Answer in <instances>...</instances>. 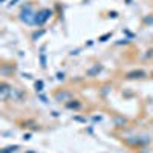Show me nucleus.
<instances>
[{"label":"nucleus","instance_id":"nucleus-4","mask_svg":"<svg viewBox=\"0 0 153 153\" xmlns=\"http://www.w3.org/2000/svg\"><path fill=\"white\" fill-rule=\"evenodd\" d=\"M143 76H146L144 71H133L130 74H127V78H143Z\"/></svg>","mask_w":153,"mask_h":153},{"label":"nucleus","instance_id":"nucleus-8","mask_svg":"<svg viewBox=\"0 0 153 153\" xmlns=\"http://www.w3.org/2000/svg\"><path fill=\"white\" fill-rule=\"evenodd\" d=\"M112 37V32H107V34H104L103 37H100V42H106L107 38H110Z\"/></svg>","mask_w":153,"mask_h":153},{"label":"nucleus","instance_id":"nucleus-1","mask_svg":"<svg viewBox=\"0 0 153 153\" xmlns=\"http://www.w3.org/2000/svg\"><path fill=\"white\" fill-rule=\"evenodd\" d=\"M35 14L37 12L34 11L32 5L28 3V5H25L22 8V11H20V20L25 22L26 25H34L35 23Z\"/></svg>","mask_w":153,"mask_h":153},{"label":"nucleus","instance_id":"nucleus-2","mask_svg":"<svg viewBox=\"0 0 153 153\" xmlns=\"http://www.w3.org/2000/svg\"><path fill=\"white\" fill-rule=\"evenodd\" d=\"M51 16H52V11H51V9H48V8L40 9V11L35 14V23H34V25H37V26H42V25H45V23L49 20Z\"/></svg>","mask_w":153,"mask_h":153},{"label":"nucleus","instance_id":"nucleus-10","mask_svg":"<svg viewBox=\"0 0 153 153\" xmlns=\"http://www.w3.org/2000/svg\"><path fill=\"white\" fill-rule=\"evenodd\" d=\"M68 107H71V109H72V107H75V109H76V107H80V103H69V104H68Z\"/></svg>","mask_w":153,"mask_h":153},{"label":"nucleus","instance_id":"nucleus-11","mask_svg":"<svg viewBox=\"0 0 153 153\" xmlns=\"http://www.w3.org/2000/svg\"><path fill=\"white\" fill-rule=\"evenodd\" d=\"M43 34H45V31H40L38 34H34V37H32V38H34V40H37V38H38V37H42Z\"/></svg>","mask_w":153,"mask_h":153},{"label":"nucleus","instance_id":"nucleus-5","mask_svg":"<svg viewBox=\"0 0 153 153\" xmlns=\"http://www.w3.org/2000/svg\"><path fill=\"white\" fill-rule=\"evenodd\" d=\"M8 94H9V86L3 83V84H2V98L5 100V98L8 97Z\"/></svg>","mask_w":153,"mask_h":153},{"label":"nucleus","instance_id":"nucleus-6","mask_svg":"<svg viewBox=\"0 0 153 153\" xmlns=\"http://www.w3.org/2000/svg\"><path fill=\"white\" fill-rule=\"evenodd\" d=\"M17 149H19V146H14V147H6L2 153H12V152H16Z\"/></svg>","mask_w":153,"mask_h":153},{"label":"nucleus","instance_id":"nucleus-3","mask_svg":"<svg viewBox=\"0 0 153 153\" xmlns=\"http://www.w3.org/2000/svg\"><path fill=\"white\" fill-rule=\"evenodd\" d=\"M71 98H72L71 92H57L55 94V100L57 101H69Z\"/></svg>","mask_w":153,"mask_h":153},{"label":"nucleus","instance_id":"nucleus-12","mask_svg":"<svg viewBox=\"0 0 153 153\" xmlns=\"http://www.w3.org/2000/svg\"><path fill=\"white\" fill-rule=\"evenodd\" d=\"M57 78L58 80H63V78H65V75H63V74H57Z\"/></svg>","mask_w":153,"mask_h":153},{"label":"nucleus","instance_id":"nucleus-9","mask_svg":"<svg viewBox=\"0 0 153 153\" xmlns=\"http://www.w3.org/2000/svg\"><path fill=\"white\" fill-rule=\"evenodd\" d=\"M35 89L37 91H43V83L42 81H35Z\"/></svg>","mask_w":153,"mask_h":153},{"label":"nucleus","instance_id":"nucleus-7","mask_svg":"<svg viewBox=\"0 0 153 153\" xmlns=\"http://www.w3.org/2000/svg\"><path fill=\"white\" fill-rule=\"evenodd\" d=\"M101 69H103V68H101V66H95L94 69H91V71H89V75H94V74H97V72H100Z\"/></svg>","mask_w":153,"mask_h":153}]
</instances>
